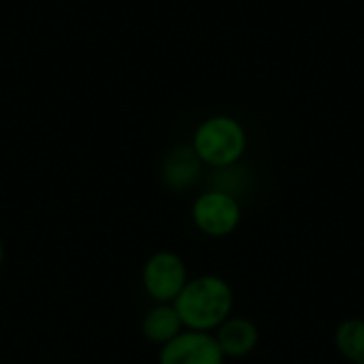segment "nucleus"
Returning <instances> with one entry per match:
<instances>
[{"instance_id": "1", "label": "nucleus", "mask_w": 364, "mask_h": 364, "mask_svg": "<svg viewBox=\"0 0 364 364\" xmlns=\"http://www.w3.org/2000/svg\"><path fill=\"white\" fill-rule=\"evenodd\" d=\"M173 305L183 322V328L215 333V328L235 311V290L228 279L207 273L190 277Z\"/></svg>"}, {"instance_id": "2", "label": "nucleus", "mask_w": 364, "mask_h": 364, "mask_svg": "<svg viewBox=\"0 0 364 364\" xmlns=\"http://www.w3.org/2000/svg\"><path fill=\"white\" fill-rule=\"evenodd\" d=\"M247 143V130L237 117L211 115L196 126L190 145L203 166L222 171L243 160Z\"/></svg>"}, {"instance_id": "3", "label": "nucleus", "mask_w": 364, "mask_h": 364, "mask_svg": "<svg viewBox=\"0 0 364 364\" xmlns=\"http://www.w3.org/2000/svg\"><path fill=\"white\" fill-rule=\"evenodd\" d=\"M190 218L200 235L211 239H226L241 226L243 207L235 194L211 188L194 198Z\"/></svg>"}, {"instance_id": "4", "label": "nucleus", "mask_w": 364, "mask_h": 364, "mask_svg": "<svg viewBox=\"0 0 364 364\" xmlns=\"http://www.w3.org/2000/svg\"><path fill=\"white\" fill-rule=\"evenodd\" d=\"M188 279L190 271L186 260L171 250L154 252L141 271V284L151 303H175Z\"/></svg>"}, {"instance_id": "5", "label": "nucleus", "mask_w": 364, "mask_h": 364, "mask_svg": "<svg viewBox=\"0 0 364 364\" xmlns=\"http://www.w3.org/2000/svg\"><path fill=\"white\" fill-rule=\"evenodd\" d=\"M158 364H226L213 333L183 331L158 352Z\"/></svg>"}, {"instance_id": "6", "label": "nucleus", "mask_w": 364, "mask_h": 364, "mask_svg": "<svg viewBox=\"0 0 364 364\" xmlns=\"http://www.w3.org/2000/svg\"><path fill=\"white\" fill-rule=\"evenodd\" d=\"M222 354L228 358H245L256 352L260 343V331L254 320L245 316H230L213 333Z\"/></svg>"}, {"instance_id": "7", "label": "nucleus", "mask_w": 364, "mask_h": 364, "mask_svg": "<svg viewBox=\"0 0 364 364\" xmlns=\"http://www.w3.org/2000/svg\"><path fill=\"white\" fill-rule=\"evenodd\" d=\"M203 171V162L194 154L192 145L173 147L162 162V179L171 190H188L192 188Z\"/></svg>"}, {"instance_id": "8", "label": "nucleus", "mask_w": 364, "mask_h": 364, "mask_svg": "<svg viewBox=\"0 0 364 364\" xmlns=\"http://www.w3.org/2000/svg\"><path fill=\"white\" fill-rule=\"evenodd\" d=\"M183 322L173 303H154L141 322L143 337L151 343L162 348L164 343L173 341L179 333H183Z\"/></svg>"}, {"instance_id": "9", "label": "nucleus", "mask_w": 364, "mask_h": 364, "mask_svg": "<svg viewBox=\"0 0 364 364\" xmlns=\"http://www.w3.org/2000/svg\"><path fill=\"white\" fill-rule=\"evenodd\" d=\"M333 341L343 360L364 364V318H346L333 333Z\"/></svg>"}, {"instance_id": "10", "label": "nucleus", "mask_w": 364, "mask_h": 364, "mask_svg": "<svg viewBox=\"0 0 364 364\" xmlns=\"http://www.w3.org/2000/svg\"><path fill=\"white\" fill-rule=\"evenodd\" d=\"M2 264H4V245L0 241V269H2Z\"/></svg>"}]
</instances>
